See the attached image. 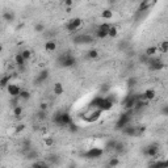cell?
Here are the masks:
<instances>
[{
    "label": "cell",
    "mask_w": 168,
    "mask_h": 168,
    "mask_svg": "<svg viewBox=\"0 0 168 168\" xmlns=\"http://www.w3.org/2000/svg\"><path fill=\"white\" fill-rule=\"evenodd\" d=\"M113 105L114 104H113L108 97H101V96L94 97V99L91 101V106L96 108V109H100L101 112H108V110H110L113 108Z\"/></svg>",
    "instance_id": "cell-1"
},
{
    "label": "cell",
    "mask_w": 168,
    "mask_h": 168,
    "mask_svg": "<svg viewBox=\"0 0 168 168\" xmlns=\"http://www.w3.org/2000/svg\"><path fill=\"white\" fill-rule=\"evenodd\" d=\"M52 121H54L55 125L58 126H66L67 127L71 122H72V118L68 114L67 112H57L52 117Z\"/></svg>",
    "instance_id": "cell-2"
},
{
    "label": "cell",
    "mask_w": 168,
    "mask_h": 168,
    "mask_svg": "<svg viewBox=\"0 0 168 168\" xmlns=\"http://www.w3.org/2000/svg\"><path fill=\"white\" fill-rule=\"evenodd\" d=\"M130 121H131V110H126L125 113L118 116V120L116 121V129L122 130L125 126L130 125Z\"/></svg>",
    "instance_id": "cell-3"
},
{
    "label": "cell",
    "mask_w": 168,
    "mask_h": 168,
    "mask_svg": "<svg viewBox=\"0 0 168 168\" xmlns=\"http://www.w3.org/2000/svg\"><path fill=\"white\" fill-rule=\"evenodd\" d=\"M81 25H83V20H81L80 17H74V18H71L70 21L66 22L64 28H66V30H67L68 33H75L76 30L80 29Z\"/></svg>",
    "instance_id": "cell-4"
},
{
    "label": "cell",
    "mask_w": 168,
    "mask_h": 168,
    "mask_svg": "<svg viewBox=\"0 0 168 168\" xmlns=\"http://www.w3.org/2000/svg\"><path fill=\"white\" fill-rule=\"evenodd\" d=\"M59 63H60V66H62V67L68 68V67H72V66H75L76 59L71 54H63V55H60V58H59Z\"/></svg>",
    "instance_id": "cell-5"
},
{
    "label": "cell",
    "mask_w": 168,
    "mask_h": 168,
    "mask_svg": "<svg viewBox=\"0 0 168 168\" xmlns=\"http://www.w3.org/2000/svg\"><path fill=\"white\" fill-rule=\"evenodd\" d=\"M102 154H104V150L99 148V147H92L88 151L84 152L83 156L87 158V159H97V158H101Z\"/></svg>",
    "instance_id": "cell-6"
},
{
    "label": "cell",
    "mask_w": 168,
    "mask_h": 168,
    "mask_svg": "<svg viewBox=\"0 0 168 168\" xmlns=\"http://www.w3.org/2000/svg\"><path fill=\"white\" fill-rule=\"evenodd\" d=\"M147 64H148L150 70H152V71H160L162 68H164V63H163V60L159 59V58H148Z\"/></svg>",
    "instance_id": "cell-7"
},
{
    "label": "cell",
    "mask_w": 168,
    "mask_h": 168,
    "mask_svg": "<svg viewBox=\"0 0 168 168\" xmlns=\"http://www.w3.org/2000/svg\"><path fill=\"white\" fill-rule=\"evenodd\" d=\"M109 28H110V25H109V24H106V22L99 25V28H97V30H96V37L99 39L106 38V37H108V32H109Z\"/></svg>",
    "instance_id": "cell-8"
},
{
    "label": "cell",
    "mask_w": 168,
    "mask_h": 168,
    "mask_svg": "<svg viewBox=\"0 0 168 168\" xmlns=\"http://www.w3.org/2000/svg\"><path fill=\"white\" fill-rule=\"evenodd\" d=\"M5 89H7L8 94H9L12 99H15V97H18V94H20V92H21V87L17 85V84H13V83H9V84H8Z\"/></svg>",
    "instance_id": "cell-9"
},
{
    "label": "cell",
    "mask_w": 168,
    "mask_h": 168,
    "mask_svg": "<svg viewBox=\"0 0 168 168\" xmlns=\"http://www.w3.org/2000/svg\"><path fill=\"white\" fill-rule=\"evenodd\" d=\"M139 99H142L141 96H129L127 99L125 100V101H123V109L125 110H131L133 109L134 106H135V102L138 101Z\"/></svg>",
    "instance_id": "cell-10"
},
{
    "label": "cell",
    "mask_w": 168,
    "mask_h": 168,
    "mask_svg": "<svg viewBox=\"0 0 168 168\" xmlns=\"http://www.w3.org/2000/svg\"><path fill=\"white\" fill-rule=\"evenodd\" d=\"M94 41V38L89 34H80V36H76L74 38L75 43H92Z\"/></svg>",
    "instance_id": "cell-11"
},
{
    "label": "cell",
    "mask_w": 168,
    "mask_h": 168,
    "mask_svg": "<svg viewBox=\"0 0 168 168\" xmlns=\"http://www.w3.org/2000/svg\"><path fill=\"white\" fill-rule=\"evenodd\" d=\"M158 152H159V147L156 144H150V146H147L144 148V155H147L148 158H155L158 155Z\"/></svg>",
    "instance_id": "cell-12"
},
{
    "label": "cell",
    "mask_w": 168,
    "mask_h": 168,
    "mask_svg": "<svg viewBox=\"0 0 168 168\" xmlns=\"http://www.w3.org/2000/svg\"><path fill=\"white\" fill-rule=\"evenodd\" d=\"M101 113L102 112L100 109H94V110H91V112H89V114L85 116L84 118H85L88 122H94V121H97L100 117H101Z\"/></svg>",
    "instance_id": "cell-13"
},
{
    "label": "cell",
    "mask_w": 168,
    "mask_h": 168,
    "mask_svg": "<svg viewBox=\"0 0 168 168\" xmlns=\"http://www.w3.org/2000/svg\"><path fill=\"white\" fill-rule=\"evenodd\" d=\"M141 97H142L143 100H146V101H152V100L156 97V92H155V89L147 88L146 91H144L143 93L141 94Z\"/></svg>",
    "instance_id": "cell-14"
},
{
    "label": "cell",
    "mask_w": 168,
    "mask_h": 168,
    "mask_svg": "<svg viewBox=\"0 0 168 168\" xmlns=\"http://www.w3.org/2000/svg\"><path fill=\"white\" fill-rule=\"evenodd\" d=\"M148 168H168V162L164 159H159V160H155V162L150 163Z\"/></svg>",
    "instance_id": "cell-15"
},
{
    "label": "cell",
    "mask_w": 168,
    "mask_h": 168,
    "mask_svg": "<svg viewBox=\"0 0 168 168\" xmlns=\"http://www.w3.org/2000/svg\"><path fill=\"white\" fill-rule=\"evenodd\" d=\"M57 47H58L57 42H55L54 39H49V41H46L43 45L45 51H47V52H54L55 50H57Z\"/></svg>",
    "instance_id": "cell-16"
},
{
    "label": "cell",
    "mask_w": 168,
    "mask_h": 168,
    "mask_svg": "<svg viewBox=\"0 0 168 168\" xmlns=\"http://www.w3.org/2000/svg\"><path fill=\"white\" fill-rule=\"evenodd\" d=\"M122 134H125L126 136H135L136 135V127L135 126H131V125H127L122 129Z\"/></svg>",
    "instance_id": "cell-17"
},
{
    "label": "cell",
    "mask_w": 168,
    "mask_h": 168,
    "mask_svg": "<svg viewBox=\"0 0 168 168\" xmlns=\"http://www.w3.org/2000/svg\"><path fill=\"white\" fill-rule=\"evenodd\" d=\"M47 78H49V71H47V70H42L41 72L38 74V76H37L36 83H37V84L43 83V81L47 80Z\"/></svg>",
    "instance_id": "cell-18"
},
{
    "label": "cell",
    "mask_w": 168,
    "mask_h": 168,
    "mask_svg": "<svg viewBox=\"0 0 168 168\" xmlns=\"http://www.w3.org/2000/svg\"><path fill=\"white\" fill-rule=\"evenodd\" d=\"M52 92H54V94H57V96H59V94H63V92H64L63 84L59 83V81L54 83V85H52Z\"/></svg>",
    "instance_id": "cell-19"
},
{
    "label": "cell",
    "mask_w": 168,
    "mask_h": 168,
    "mask_svg": "<svg viewBox=\"0 0 168 168\" xmlns=\"http://www.w3.org/2000/svg\"><path fill=\"white\" fill-rule=\"evenodd\" d=\"M13 63H15L16 66H18V67H22V66H25L26 60L24 59L22 57H21L20 52H17V54H16L15 57H13Z\"/></svg>",
    "instance_id": "cell-20"
},
{
    "label": "cell",
    "mask_w": 168,
    "mask_h": 168,
    "mask_svg": "<svg viewBox=\"0 0 168 168\" xmlns=\"http://www.w3.org/2000/svg\"><path fill=\"white\" fill-rule=\"evenodd\" d=\"M159 51V49H158V46H150L146 49V51H144V55H146L147 58H152L156 55V52Z\"/></svg>",
    "instance_id": "cell-21"
},
{
    "label": "cell",
    "mask_w": 168,
    "mask_h": 168,
    "mask_svg": "<svg viewBox=\"0 0 168 168\" xmlns=\"http://www.w3.org/2000/svg\"><path fill=\"white\" fill-rule=\"evenodd\" d=\"M15 18H16V16L12 10H5V12L3 13V20L7 21V22H12V21H15Z\"/></svg>",
    "instance_id": "cell-22"
},
{
    "label": "cell",
    "mask_w": 168,
    "mask_h": 168,
    "mask_svg": "<svg viewBox=\"0 0 168 168\" xmlns=\"http://www.w3.org/2000/svg\"><path fill=\"white\" fill-rule=\"evenodd\" d=\"M154 4L152 1H148V0H143V1L139 3V7H138V10L139 12H143V10H147L151 5Z\"/></svg>",
    "instance_id": "cell-23"
},
{
    "label": "cell",
    "mask_w": 168,
    "mask_h": 168,
    "mask_svg": "<svg viewBox=\"0 0 168 168\" xmlns=\"http://www.w3.org/2000/svg\"><path fill=\"white\" fill-rule=\"evenodd\" d=\"M99 55H100V52H99V50H97V49H91V50H88V52H87V58L91 59V60L97 59Z\"/></svg>",
    "instance_id": "cell-24"
},
{
    "label": "cell",
    "mask_w": 168,
    "mask_h": 168,
    "mask_svg": "<svg viewBox=\"0 0 168 168\" xmlns=\"http://www.w3.org/2000/svg\"><path fill=\"white\" fill-rule=\"evenodd\" d=\"M10 75H4L0 78V88H7V85L10 83Z\"/></svg>",
    "instance_id": "cell-25"
},
{
    "label": "cell",
    "mask_w": 168,
    "mask_h": 168,
    "mask_svg": "<svg viewBox=\"0 0 168 168\" xmlns=\"http://www.w3.org/2000/svg\"><path fill=\"white\" fill-rule=\"evenodd\" d=\"M20 54H21V57H22L25 60L32 59V57H33V51H32L30 49H24V50H21Z\"/></svg>",
    "instance_id": "cell-26"
},
{
    "label": "cell",
    "mask_w": 168,
    "mask_h": 168,
    "mask_svg": "<svg viewBox=\"0 0 168 168\" xmlns=\"http://www.w3.org/2000/svg\"><path fill=\"white\" fill-rule=\"evenodd\" d=\"M118 164H120V158L118 156H112L109 159V162H108V167L109 168H116L118 167Z\"/></svg>",
    "instance_id": "cell-27"
},
{
    "label": "cell",
    "mask_w": 168,
    "mask_h": 168,
    "mask_svg": "<svg viewBox=\"0 0 168 168\" xmlns=\"http://www.w3.org/2000/svg\"><path fill=\"white\" fill-rule=\"evenodd\" d=\"M30 97H32V94H30V92H29L28 89H21L20 94H18V99L24 100V101H28Z\"/></svg>",
    "instance_id": "cell-28"
},
{
    "label": "cell",
    "mask_w": 168,
    "mask_h": 168,
    "mask_svg": "<svg viewBox=\"0 0 168 168\" xmlns=\"http://www.w3.org/2000/svg\"><path fill=\"white\" fill-rule=\"evenodd\" d=\"M101 17L104 18V20H110V18H113V10L112 9L101 10Z\"/></svg>",
    "instance_id": "cell-29"
},
{
    "label": "cell",
    "mask_w": 168,
    "mask_h": 168,
    "mask_svg": "<svg viewBox=\"0 0 168 168\" xmlns=\"http://www.w3.org/2000/svg\"><path fill=\"white\" fill-rule=\"evenodd\" d=\"M32 168H50V165L47 164L46 162L38 160V162H34L33 164H32Z\"/></svg>",
    "instance_id": "cell-30"
},
{
    "label": "cell",
    "mask_w": 168,
    "mask_h": 168,
    "mask_svg": "<svg viewBox=\"0 0 168 168\" xmlns=\"http://www.w3.org/2000/svg\"><path fill=\"white\" fill-rule=\"evenodd\" d=\"M117 34H118V28H117V26H110L109 32H108V37H110V38H116Z\"/></svg>",
    "instance_id": "cell-31"
},
{
    "label": "cell",
    "mask_w": 168,
    "mask_h": 168,
    "mask_svg": "<svg viewBox=\"0 0 168 168\" xmlns=\"http://www.w3.org/2000/svg\"><path fill=\"white\" fill-rule=\"evenodd\" d=\"M22 106L21 105H17V106H13V116L15 117H17V118H20L21 117V114H22Z\"/></svg>",
    "instance_id": "cell-32"
},
{
    "label": "cell",
    "mask_w": 168,
    "mask_h": 168,
    "mask_svg": "<svg viewBox=\"0 0 168 168\" xmlns=\"http://www.w3.org/2000/svg\"><path fill=\"white\" fill-rule=\"evenodd\" d=\"M158 49H159V51H162L163 54H164V52H167L168 51V41H163Z\"/></svg>",
    "instance_id": "cell-33"
},
{
    "label": "cell",
    "mask_w": 168,
    "mask_h": 168,
    "mask_svg": "<svg viewBox=\"0 0 168 168\" xmlns=\"http://www.w3.org/2000/svg\"><path fill=\"white\" fill-rule=\"evenodd\" d=\"M43 30H45V25L42 22H38L34 25V32H36V33H42Z\"/></svg>",
    "instance_id": "cell-34"
},
{
    "label": "cell",
    "mask_w": 168,
    "mask_h": 168,
    "mask_svg": "<svg viewBox=\"0 0 168 168\" xmlns=\"http://www.w3.org/2000/svg\"><path fill=\"white\" fill-rule=\"evenodd\" d=\"M67 127H68V130H70L71 133H78V131H79V126L76 125V123H74V122H71Z\"/></svg>",
    "instance_id": "cell-35"
},
{
    "label": "cell",
    "mask_w": 168,
    "mask_h": 168,
    "mask_svg": "<svg viewBox=\"0 0 168 168\" xmlns=\"http://www.w3.org/2000/svg\"><path fill=\"white\" fill-rule=\"evenodd\" d=\"M24 130H25V125L24 123H18V125L15 126V134H20Z\"/></svg>",
    "instance_id": "cell-36"
},
{
    "label": "cell",
    "mask_w": 168,
    "mask_h": 168,
    "mask_svg": "<svg viewBox=\"0 0 168 168\" xmlns=\"http://www.w3.org/2000/svg\"><path fill=\"white\" fill-rule=\"evenodd\" d=\"M114 151H118V152H121V151H123V143H121V142H116V144H114Z\"/></svg>",
    "instance_id": "cell-37"
},
{
    "label": "cell",
    "mask_w": 168,
    "mask_h": 168,
    "mask_svg": "<svg viewBox=\"0 0 168 168\" xmlns=\"http://www.w3.org/2000/svg\"><path fill=\"white\" fill-rule=\"evenodd\" d=\"M114 144H116V141H114V139H112V141L106 142L105 147H106V150H113V148H114Z\"/></svg>",
    "instance_id": "cell-38"
},
{
    "label": "cell",
    "mask_w": 168,
    "mask_h": 168,
    "mask_svg": "<svg viewBox=\"0 0 168 168\" xmlns=\"http://www.w3.org/2000/svg\"><path fill=\"white\" fill-rule=\"evenodd\" d=\"M136 78H130V79H127V87L129 88H131V87H134L136 84Z\"/></svg>",
    "instance_id": "cell-39"
},
{
    "label": "cell",
    "mask_w": 168,
    "mask_h": 168,
    "mask_svg": "<svg viewBox=\"0 0 168 168\" xmlns=\"http://www.w3.org/2000/svg\"><path fill=\"white\" fill-rule=\"evenodd\" d=\"M47 108H49L47 102H41V104H39V110H41V112H46Z\"/></svg>",
    "instance_id": "cell-40"
},
{
    "label": "cell",
    "mask_w": 168,
    "mask_h": 168,
    "mask_svg": "<svg viewBox=\"0 0 168 168\" xmlns=\"http://www.w3.org/2000/svg\"><path fill=\"white\" fill-rule=\"evenodd\" d=\"M43 143H45V146H52V144H54V139L52 138H45Z\"/></svg>",
    "instance_id": "cell-41"
},
{
    "label": "cell",
    "mask_w": 168,
    "mask_h": 168,
    "mask_svg": "<svg viewBox=\"0 0 168 168\" xmlns=\"http://www.w3.org/2000/svg\"><path fill=\"white\" fill-rule=\"evenodd\" d=\"M63 5L67 7V8H71L74 5V1H72V0H66V1H63Z\"/></svg>",
    "instance_id": "cell-42"
},
{
    "label": "cell",
    "mask_w": 168,
    "mask_h": 168,
    "mask_svg": "<svg viewBox=\"0 0 168 168\" xmlns=\"http://www.w3.org/2000/svg\"><path fill=\"white\" fill-rule=\"evenodd\" d=\"M36 158H37V152L36 151H29L28 159H36Z\"/></svg>",
    "instance_id": "cell-43"
},
{
    "label": "cell",
    "mask_w": 168,
    "mask_h": 168,
    "mask_svg": "<svg viewBox=\"0 0 168 168\" xmlns=\"http://www.w3.org/2000/svg\"><path fill=\"white\" fill-rule=\"evenodd\" d=\"M38 118H39V120H45V118H46V112H41V110H39Z\"/></svg>",
    "instance_id": "cell-44"
},
{
    "label": "cell",
    "mask_w": 168,
    "mask_h": 168,
    "mask_svg": "<svg viewBox=\"0 0 168 168\" xmlns=\"http://www.w3.org/2000/svg\"><path fill=\"white\" fill-rule=\"evenodd\" d=\"M108 89H109V87H108V85H102L101 91H108Z\"/></svg>",
    "instance_id": "cell-45"
},
{
    "label": "cell",
    "mask_w": 168,
    "mask_h": 168,
    "mask_svg": "<svg viewBox=\"0 0 168 168\" xmlns=\"http://www.w3.org/2000/svg\"><path fill=\"white\" fill-rule=\"evenodd\" d=\"M1 51H3V45L0 43V52H1Z\"/></svg>",
    "instance_id": "cell-46"
},
{
    "label": "cell",
    "mask_w": 168,
    "mask_h": 168,
    "mask_svg": "<svg viewBox=\"0 0 168 168\" xmlns=\"http://www.w3.org/2000/svg\"><path fill=\"white\" fill-rule=\"evenodd\" d=\"M70 168H75V165H74V167H72V165H71V167Z\"/></svg>",
    "instance_id": "cell-47"
}]
</instances>
